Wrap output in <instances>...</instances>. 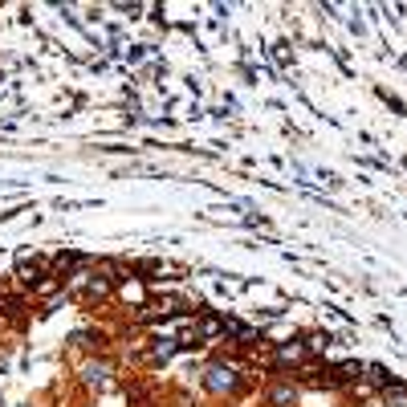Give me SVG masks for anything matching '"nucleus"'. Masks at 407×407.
<instances>
[{"instance_id": "nucleus-1", "label": "nucleus", "mask_w": 407, "mask_h": 407, "mask_svg": "<svg viewBox=\"0 0 407 407\" xmlns=\"http://www.w3.org/2000/svg\"><path fill=\"white\" fill-rule=\"evenodd\" d=\"M232 387H237V375H232L228 367H212V371H208V391H220V395H224V391H232Z\"/></svg>"}, {"instance_id": "nucleus-2", "label": "nucleus", "mask_w": 407, "mask_h": 407, "mask_svg": "<svg viewBox=\"0 0 407 407\" xmlns=\"http://www.w3.org/2000/svg\"><path fill=\"white\" fill-rule=\"evenodd\" d=\"M387 404H391V407H407V387L391 383V387H387Z\"/></svg>"}, {"instance_id": "nucleus-3", "label": "nucleus", "mask_w": 407, "mask_h": 407, "mask_svg": "<svg viewBox=\"0 0 407 407\" xmlns=\"http://www.w3.org/2000/svg\"><path fill=\"white\" fill-rule=\"evenodd\" d=\"M86 383L90 387H106V367H86Z\"/></svg>"}, {"instance_id": "nucleus-4", "label": "nucleus", "mask_w": 407, "mask_h": 407, "mask_svg": "<svg viewBox=\"0 0 407 407\" xmlns=\"http://www.w3.org/2000/svg\"><path fill=\"white\" fill-rule=\"evenodd\" d=\"M289 399H293V391H289V387H281V391H273V404L281 407V404H289Z\"/></svg>"}]
</instances>
